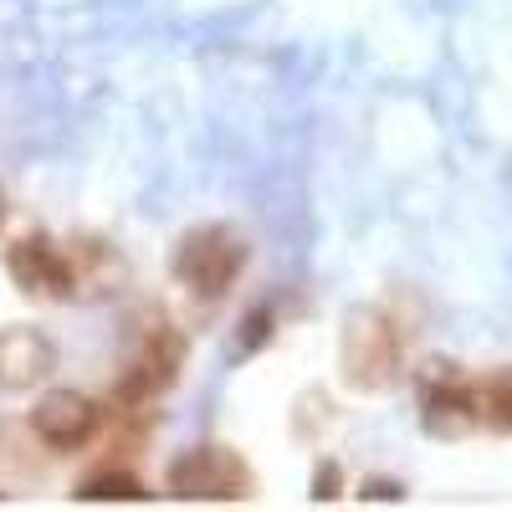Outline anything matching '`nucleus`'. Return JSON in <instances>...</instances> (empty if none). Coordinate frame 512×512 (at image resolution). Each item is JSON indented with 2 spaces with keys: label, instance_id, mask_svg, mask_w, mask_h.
<instances>
[{
  "label": "nucleus",
  "instance_id": "7",
  "mask_svg": "<svg viewBox=\"0 0 512 512\" xmlns=\"http://www.w3.org/2000/svg\"><path fill=\"white\" fill-rule=\"evenodd\" d=\"M420 415L436 436H461V431H472V425H482V395H477L472 379H461L456 369L436 364L420 379Z\"/></svg>",
  "mask_w": 512,
  "mask_h": 512
},
{
  "label": "nucleus",
  "instance_id": "2",
  "mask_svg": "<svg viewBox=\"0 0 512 512\" xmlns=\"http://www.w3.org/2000/svg\"><path fill=\"white\" fill-rule=\"evenodd\" d=\"M344 379L354 390H390L405 369V328L384 308H359L344 323Z\"/></svg>",
  "mask_w": 512,
  "mask_h": 512
},
{
  "label": "nucleus",
  "instance_id": "6",
  "mask_svg": "<svg viewBox=\"0 0 512 512\" xmlns=\"http://www.w3.org/2000/svg\"><path fill=\"white\" fill-rule=\"evenodd\" d=\"M31 431L47 451H82L103 431V405L82 390H47L31 410Z\"/></svg>",
  "mask_w": 512,
  "mask_h": 512
},
{
  "label": "nucleus",
  "instance_id": "3",
  "mask_svg": "<svg viewBox=\"0 0 512 512\" xmlns=\"http://www.w3.org/2000/svg\"><path fill=\"white\" fill-rule=\"evenodd\" d=\"M164 487L180 502H246L251 497V466L221 441H200L169 461Z\"/></svg>",
  "mask_w": 512,
  "mask_h": 512
},
{
  "label": "nucleus",
  "instance_id": "5",
  "mask_svg": "<svg viewBox=\"0 0 512 512\" xmlns=\"http://www.w3.org/2000/svg\"><path fill=\"white\" fill-rule=\"evenodd\" d=\"M6 272L26 297H52V303H67L82 282L72 251L57 246L52 236H16L6 246Z\"/></svg>",
  "mask_w": 512,
  "mask_h": 512
},
{
  "label": "nucleus",
  "instance_id": "9",
  "mask_svg": "<svg viewBox=\"0 0 512 512\" xmlns=\"http://www.w3.org/2000/svg\"><path fill=\"white\" fill-rule=\"evenodd\" d=\"M72 497L77 502H149V487L134 472H123V466H103V472L82 477Z\"/></svg>",
  "mask_w": 512,
  "mask_h": 512
},
{
  "label": "nucleus",
  "instance_id": "1",
  "mask_svg": "<svg viewBox=\"0 0 512 512\" xmlns=\"http://www.w3.org/2000/svg\"><path fill=\"white\" fill-rule=\"evenodd\" d=\"M246 236L236 226H221V221H210V226H190L175 246V256H169V267H175V282L200 297V303H216V297H226L241 272H246Z\"/></svg>",
  "mask_w": 512,
  "mask_h": 512
},
{
  "label": "nucleus",
  "instance_id": "10",
  "mask_svg": "<svg viewBox=\"0 0 512 512\" xmlns=\"http://www.w3.org/2000/svg\"><path fill=\"white\" fill-rule=\"evenodd\" d=\"M477 395H482V420L512 436V369H497L492 379H482Z\"/></svg>",
  "mask_w": 512,
  "mask_h": 512
},
{
  "label": "nucleus",
  "instance_id": "4",
  "mask_svg": "<svg viewBox=\"0 0 512 512\" xmlns=\"http://www.w3.org/2000/svg\"><path fill=\"white\" fill-rule=\"evenodd\" d=\"M180 364H185V338H180V328H175V323H154V328L139 338V349L128 354V364H123V374H118V384H113L118 405H128V410L149 405L154 395H164L169 384L180 379Z\"/></svg>",
  "mask_w": 512,
  "mask_h": 512
},
{
  "label": "nucleus",
  "instance_id": "11",
  "mask_svg": "<svg viewBox=\"0 0 512 512\" xmlns=\"http://www.w3.org/2000/svg\"><path fill=\"white\" fill-rule=\"evenodd\" d=\"M313 497L318 502H328V497H338V466H318V477H313Z\"/></svg>",
  "mask_w": 512,
  "mask_h": 512
},
{
  "label": "nucleus",
  "instance_id": "8",
  "mask_svg": "<svg viewBox=\"0 0 512 512\" xmlns=\"http://www.w3.org/2000/svg\"><path fill=\"white\" fill-rule=\"evenodd\" d=\"M52 364H57V349L41 328L31 323L0 328V390H36L52 374Z\"/></svg>",
  "mask_w": 512,
  "mask_h": 512
}]
</instances>
